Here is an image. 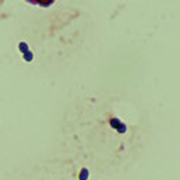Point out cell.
Wrapping results in <instances>:
<instances>
[{
    "instance_id": "1",
    "label": "cell",
    "mask_w": 180,
    "mask_h": 180,
    "mask_svg": "<svg viewBox=\"0 0 180 180\" xmlns=\"http://www.w3.org/2000/svg\"><path fill=\"white\" fill-rule=\"evenodd\" d=\"M32 3L39 4V6H45V7H48V6H52V3H55V2H53V0H49V2H32Z\"/></svg>"
}]
</instances>
